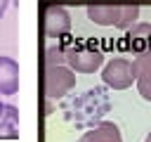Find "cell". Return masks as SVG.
I'll use <instances>...</instances> for the list:
<instances>
[{"label":"cell","mask_w":151,"mask_h":142,"mask_svg":"<svg viewBox=\"0 0 151 142\" xmlns=\"http://www.w3.org/2000/svg\"><path fill=\"white\" fill-rule=\"evenodd\" d=\"M76 88V71L66 64H57V66H45L42 73V90L47 99H61L64 95H68Z\"/></svg>","instance_id":"1"},{"label":"cell","mask_w":151,"mask_h":142,"mask_svg":"<svg viewBox=\"0 0 151 142\" xmlns=\"http://www.w3.org/2000/svg\"><path fill=\"white\" fill-rule=\"evenodd\" d=\"M66 66H71L76 73H94L104 66V52L90 50L85 47V43H73L71 47H66Z\"/></svg>","instance_id":"2"},{"label":"cell","mask_w":151,"mask_h":142,"mask_svg":"<svg viewBox=\"0 0 151 142\" xmlns=\"http://www.w3.org/2000/svg\"><path fill=\"white\" fill-rule=\"evenodd\" d=\"M40 19H42L45 38H61L71 31V14L66 12V7L57 5V2H42Z\"/></svg>","instance_id":"3"},{"label":"cell","mask_w":151,"mask_h":142,"mask_svg":"<svg viewBox=\"0 0 151 142\" xmlns=\"http://www.w3.org/2000/svg\"><path fill=\"white\" fill-rule=\"evenodd\" d=\"M101 80L113 90H127L134 83V69L132 62L125 57H113L101 69Z\"/></svg>","instance_id":"4"},{"label":"cell","mask_w":151,"mask_h":142,"mask_svg":"<svg viewBox=\"0 0 151 142\" xmlns=\"http://www.w3.org/2000/svg\"><path fill=\"white\" fill-rule=\"evenodd\" d=\"M123 2H92L87 5V19L99 26H118Z\"/></svg>","instance_id":"5"},{"label":"cell","mask_w":151,"mask_h":142,"mask_svg":"<svg viewBox=\"0 0 151 142\" xmlns=\"http://www.w3.org/2000/svg\"><path fill=\"white\" fill-rule=\"evenodd\" d=\"M132 69H134V83L139 95L146 102H151V52L137 54L132 59Z\"/></svg>","instance_id":"6"},{"label":"cell","mask_w":151,"mask_h":142,"mask_svg":"<svg viewBox=\"0 0 151 142\" xmlns=\"http://www.w3.org/2000/svg\"><path fill=\"white\" fill-rule=\"evenodd\" d=\"M125 40H127V47L134 57L144 54V52H151V24L137 21L134 26H130L125 31Z\"/></svg>","instance_id":"7"},{"label":"cell","mask_w":151,"mask_h":142,"mask_svg":"<svg viewBox=\"0 0 151 142\" xmlns=\"http://www.w3.org/2000/svg\"><path fill=\"white\" fill-rule=\"evenodd\" d=\"M19 92V64L12 57H0V95Z\"/></svg>","instance_id":"8"},{"label":"cell","mask_w":151,"mask_h":142,"mask_svg":"<svg viewBox=\"0 0 151 142\" xmlns=\"http://www.w3.org/2000/svg\"><path fill=\"white\" fill-rule=\"evenodd\" d=\"M83 142H123V137H120V130L116 123L101 121L83 135Z\"/></svg>","instance_id":"9"},{"label":"cell","mask_w":151,"mask_h":142,"mask_svg":"<svg viewBox=\"0 0 151 142\" xmlns=\"http://www.w3.org/2000/svg\"><path fill=\"white\" fill-rule=\"evenodd\" d=\"M0 135H7V137H17L19 135V111L12 104H7L5 116L0 121Z\"/></svg>","instance_id":"10"},{"label":"cell","mask_w":151,"mask_h":142,"mask_svg":"<svg viewBox=\"0 0 151 142\" xmlns=\"http://www.w3.org/2000/svg\"><path fill=\"white\" fill-rule=\"evenodd\" d=\"M137 19H139V5H137V2H123L120 21H118V26H116V28L127 31L130 26H134V24H137Z\"/></svg>","instance_id":"11"},{"label":"cell","mask_w":151,"mask_h":142,"mask_svg":"<svg viewBox=\"0 0 151 142\" xmlns=\"http://www.w3.org/2000/svg\"><path fill=\"white\" fill-rule=\"evenodd\" d=\"M57 64H66V50L61 45L45 50V66H57Z\"/></svg>","instance_id":"12"},{"label":"cell","mask_w":151,"mask_h":142,"mask_svg":"<svg viewBox=\"0 0 151 142\" xmlns=\"http://www.w3.org/2000/svg\"><path fill=\"white\" fill-rule=\"evenodd\" d=\"M7 5H9V0H0V19H2L5 12H7Z\"/></svg>","instance_id":"13"},{"label":"cell","mask_w":151,"mask_h":142,"mask_svg":"<svg viewBox=\"0 0 151 142\" xmlns=\"http://www.w3.org/2000/svg\"><path fill=\"white\" fill-rule=\"evenodd\" d=\"M5 109H7V104H2V99H0V121H2V116H5Z\"/></svg>","instance_id":"14"},{"label":"cell","mask_w":151,"mask_h":142,"mask_svg":"<svg viewBox=\"0 0 151 142\" xmlns=\"http://www.w3.org/2000/svg\"><path fill=\"white\" fill-rule=\"evenodd\" d=\"M146 142H151V133H149V135H146Z\"/></svg>","instance_id":"15"}]
</instances>
